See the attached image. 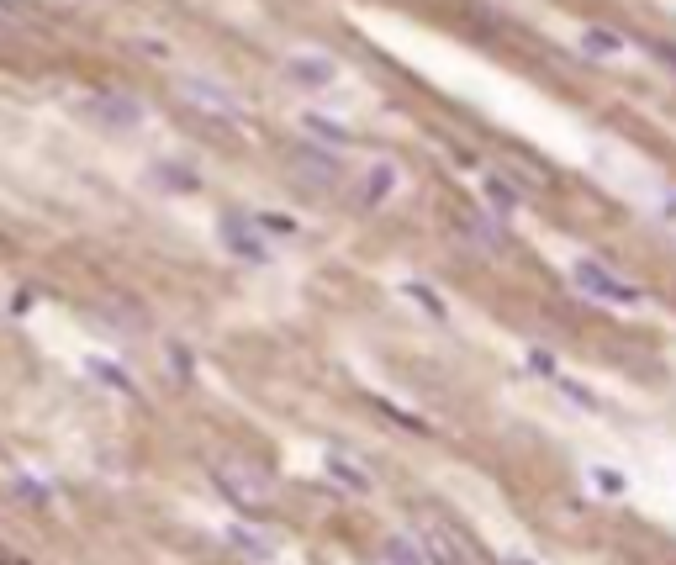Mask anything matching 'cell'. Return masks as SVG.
Listing matches in <instances>:
<instances>
[{
  "label": "cell",
  "instance_id": "1",
  "mask_svg": "<svg viewBox=\"0 0 676 565\" xmlns=\"http://www.w3.org/2000/svg\"><path fill=\"white\" fill-rule=\"evenodd\" d=\"M212 470V481L228 492L238 507H249V513H259V507H270L275 502V481H270V470H259L254 460H212L206 465Z\"/></svg>",
  "mask_w": 676,
  "mask_h": 565
},
{
  "label": "cell",
  "instance_id": "2",
  "mask_svg": "<svg viewBox=\"0 0 676 565\" xmlns=\"http://www.w3.org/2000/svg\"><path fill=\"white\" fill-rule=\"evenodd\" d=\"M571 286L587 301H603V307H640V301H645L640 286H629L624 275H613L608 265H597V259H576V265H571Z\"/></svg>",
  "mask_w": 676,
  "mask_h": 565
},
{
  "label": "cell",
  "instance_id": "3",
  "mask_svg": "<svg viewBox=\"0 0 676 565\" xmlns=\"http://www.w3.org/2000/svg\"><path fill=\"white\" fill-rule=\"evenodd\" d=\"M180 101L196 106L201 117H212L217 127H238V122H243V106H238L217 80H201V74H185V80H180Z\"/></svg>",
  "mask_w": 676,
  "mask_h": 565
},
{
  "label": "cell",
  "instance_id": "4",
  "mask_svg": "<svg viewBox=\"0 0 676 565\" xmlns=\"http://www.w3.org/2000/svg\"><path fill=\"white\" fill-rule=\"evenodd\" d=\"M85 117L111 127V133H122V127H138L143 122V101H133L127 90H101V96L85 101Z\"/></svg>",
  "mask_w": 676,
  "mask_h": 565
},
{
  "label": "cell",
  "instance_id": "5",
  "mask_svg": "<svg viewBox=\"0 0 676 565\" xmlns=\"http://www.w3.org/2000/svg\"><path fill=\"white\" fill-rule=\"evenodd\" d=\"M222 243H228V249L243 259V265H270V249H265V238L254 233L249 217H238V212L222 217Z\"/></svg>",
  "mask_w": 676,
  "mask_h": 565
},
{
  "label": "cell",
  "instance_id": "6",
  "mask_svg": "<svg viewBox=\"0 0 676 565\" xmlns=\"http://www.w3.org/2000/svg\"><path fill=\"white\" fill-rule=\"evenodd\" d=\"M291 169H296V180L312 185V191H333L338 180H344V169H338L333 154H317V148H296L291 154Z\"/></svg>",
  "mask_w": 676,
  "mask_h": 565
},
{
  "label": "cell",
  "instance_id": "7",
  "mask_svg": "<svg viewBox=\"0 0 676 565\" xmlns=\"http://www.w3.org/2000/svg\"><path fill=\"white\" fill-rule=\"evenodd\" d=\"M460 238L471 243L476 254H502V243H507V233H502V222H497V212H465L460 217Z\"/></svg>",
  "mask_w": 676,
  "mask_h": 565
},
{
  "label": "cell",
  "instance_id": "8",
  "mask_svg": "<svg viewBox=\"0 0 676 565\" xmlns=\"http://www.w3.org/2000/svg\"><path fill=\"white\" fill-rule=\"evenodd\" d=\"M418 544H423L428 565H471V560H465V550L455 544V534H449V529H439V523H428V529L418 534Z\"/></svg>",
  "mask_w": 676,
  "mask_h": 565
},
{
  "label": "cell",
  "instance_id": "9",
  "mask_svg": "<svg viewBox=\"0 0 676 565\" xmlns=\"http://www.w3.org/2000/svg\"><path fill=\"white\" fill-rule=\"evenodd\" d=\"M228 544H233V550H238V555H249V560H259V565H270V560H275V544H270L265 534H254V529H249V523H233V529H228Z\"/></svg>",
  "mask_w": 676,
  "mask_h": 565
},
{
  "label": "cell",
  "instance_id": "10",
  "mask_svg": "<svg viewBox=\"0 0 676 565\" xmlns=\"http://www.w3.org/2000/svg\"><path fill=\"white\" fill-rule=\"evenodd\" d=\"M381 560H386V565H428L423 544L412 539V534H391V539H386V550H381Z\"/></svg>",
  "mask_w": 676,
  "mask_h": 565
},
{
  "label": "cell",
  "instance_id": "11",
  "mask_svg": "<svg viewBox=\"0 0 676 565\" xmlns=\"http://www.w3.org/2000/svg\"><path fill=\"white\" fill-rule=\"evenodd\" d=\"M391 191H397V169H391V164H375L370 175H365V191H360V201H365V206H381Z\"/></svg>",
  "mask_w": 676,
  "mask_h": 565
},
{
  "label": "cell",
  "instance_id": "12",
  "mask_svg": "<svg viewBox=\"0 0 676 565\" xmlns=\"http://www.w3.org/2000/svg\"><path fill=\"white\" fill-rule=\"evenodd\" d=\"M286 74H291L296 85H333V74H338V69H333L328 59H291V64H286Z\"/></svg>",
  "mask_w": 676,
  "mask_h": 565
},
{
  "label": "cell",
  "instance_id": "13",
  "mask_svg": "<svg viewBox=\"0 0 676 565\" xmlns=\"http://www.w3.org/2000/svg\"><path fill=\"white\" fill-rule=\"evenodd\" d=\"M581 48H587L592 59H618V53H624V37L603 32V27H587V32H581Z\"/></svg>",
  "mask_w": 676,
  "mask_h": 565
},
{
  "label": "cell",
  "instance_id": "14",
  "mask_svg": "<svg viewBox=\"0 0 676 565\" xmlns=\"http://www.w3.org/2000/svg\"><path fill=\"white\" fill-rule=\"evenodd\" d=\"M328 476H333V481H344L349 492H370V476H365V470L354 465L349 455H328Z\"/></svg>",
  "mask_w": 676,
  "mask_h": 565
},
{
  "label": "cell",
  "instance_id": "15",
  "mask_svg": "<svg viewBox=\"0 0 676 565\" xmlns=\"http://www.w3.org/2000/svg\"><path fill=\"white\" fill-rule=\"evenodd\" d=\"M85 375H96V381L106 391H133V381H127V370H117L111 360H85Z\"/></svg>",
  "mask_w": 676,
  "mask_h": 565
},
{
  "label": "cell",
  "instance_id": "16",
  "mask_svg": "<svg viewBox=\"0 0 676 565\" xmlns=\"http://www.w3.org/2000/svg\"><path fill=\"white\" fill-rule=\"evenodd\" d=\"M592 486L603 497H624L629 492V476H624V470H613V465H592Z\"/></svg>",
  "mask_w": 676,
  "mask_h": 565
},
{
  "label": "cell",
  "instance_id": "17",
  "mask_svg": "<svg viewBox=\"0 0 676 565\" xmlns=\"http://www.w3.org/2000/svg\"><path fill=\"white\" fill-rule=\"evenodd\" d=\"M154 180H159V185H169V191H196V185H201L185 164H154Z\"/></svg>",
  "mask_w": 676,
  "mask_h": 565
},
{
  "label": "cell",
  "instance_id": "18",
  "mask_svg": "<svg viewBox=\"0 0 676 565\" xmlns=\"http://www.w3.org/2000/svg\"><path fill=\"white\" fill-rule=\"evenodd\" d=\"M307 127H312V133L323 138V143H338V148L349 143V138H344V127H333V122H323V117H307Z\"/></svg>",
  "mask_w": 676,
  "mask_h": 565
},
{
  "label": "cell",
  "instance_id": "19",
  "mask_svg": "<svg viewBox=\"0 0 676 565\" xmlns=\"http://www.w3.org/2000/svg\"><path fill=\"white\" fill-rule=\"evenodd\" d=\"M560 391H566V397H571V402H581V407H587V412H597V397H592V391H587V386H581V381H560Z\"/></svg>",
  "mask_w": 676,
  "mask_h": 565
},
{
  "label": "cell",
  "instance_id": "20",
  "mask_svg": "<svg viewBox=\"0 0 676 565\" xmlns=\"http://www.w3.org/2000/svg\"><path fill=\"white\" fill-rule=\"evenodd\" d=\"M407 296H412V301H423V307L434 312V317H444V301H439L434 291H428V286H407Z\"/></svg>",
  "mask_w": 676,
  "mask_h": 565
},
{
  "label": "cell",
  "instance_id": "21",
  "mask_svg": "<svg viewBox=\"0 0 676 565\" xmlns=\"http://www.w3.org/2000/svg\"><path fill=\"white\" fill-rule=\"evenodd\" d=\"M655 212H661L666 228H676V191H661V196H655Z\"/></svg>",
  "mask_w": 676,
  "mask_h": 565
},
{
  "label": "cell",
  "instance_id": "22",
  "mask_svg": "<svg viewBox=\"0 0 676 565\" xmlns=\"http://www.w3.org/2000/svg\"><path fill=\"white\" fill-rule=\"evenodd\" d=\"M259 228H270V233H296V222H286L280 212H259Z\"/></svg>",
  "mask_w": 676,
  "mask_h": 565
},
{
  "label": "cell",
  "instance_id": "23",
  "mask_svg": "<svg viewBox=\"0 0 676 565\" xmlns=\"http://www.w3.org/2000/svg\"><path fill=\"white\" fill-rule=\"evenodd\" d=\"M486 191H492V201H497V206H513V191H507L502 180H486Z\"/></svg>",
  "mask_w": 676,
  "mask_h": 565
},
{
  "label": "cell",
  "instance_id": "24",
  "mask_svg": "<svg viewBox=\"0 0 676 565\" xmlns=\"http://www.w3.org/2000/svg\"><path fill=\"white\" fill-rule=\"evenodd\" d=\"M502 565H534L529 555H502Z\"/></svg>",
  "mask_w": 676,
  "mask_h": 565
}]
</instances>
